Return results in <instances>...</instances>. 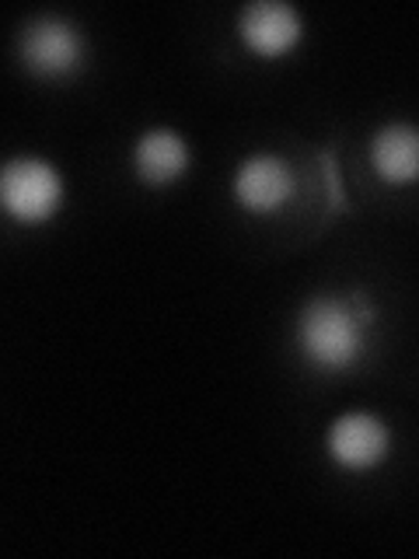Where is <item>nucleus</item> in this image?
<instances>
[{
	"label": "nucleus",
	"mask_w": 419,
	"mask_h": 559,
	"mask_svg": "<svg viewBox=\"0 0 419 559\" xmlns=\"http://www.w3.org/2000/svg\"><path fill=\"white\" fill-rule=\"evenodd\" d=\"M130 165L136 179H144L147 186H171L192 165L189 140L171 127H151L133 140Z\"/></svg>",
	"instance_id": "7"
},
{
	"label": "nucleus",
	"mask_w": 419,
	"mask_h": 559,
	"mask_svg": "<svg viewBox=\"0 0 419 559\" xmlns=\"http://www.w3.org/2000/svg\"><path fill=\"white\" fill-rule=\"evenodd\" d=\"M17 57L32 78L67 81L81 74L87 63V35L67 14L43 11L28 17L17 32Z\"/></svg>",
	"instance_id": "2"
},
{
	"label": "nucleus",
	"mask_w": 419,
	"mask_h": 559,
	"mask_svg": "<svg viewBox=\"0 0 419 559\" xmlns=\"http://www.w3.org/2000/svg\"><path fill=\"white\" fill-rule=\"evenodd\" d=\"M322 165V175H325V186H328V200L332 206H343V182H339V165L332 162V154H322L319 157Z\"/></svg>",
	"instance_id": "9"
},
{
	"label": "nucleus",
	"mask_w": 419,
	"mask_h": 559,
	"mask_svg": "<svg viewBox=\"0 0 419 559\" xmlns=\"http://www.w3.org/2000/svg\"><path fill=\"white\" fill-rule=\"evenodd\" d=\"M235 203L249 214H276L297 197V171L284 154L276 151H255L241 157L231 179Z\"/></svg>",
	"instance_id": "4"
},
{
	"label": "nucleus",
	"mask_w": 419,
	"mask_h": 559,
	"mask_svg": "<svg viewBox=\"0 0 419 559\" xmlns=\"http://www.w3.org/2000/svg\"><path fill=\"white\" fill-rule=\"evenodd\" d=\"M371 168L384 186L419 182V127L412 122H384L371 136Z\"/></svg>",
	"instance_id": "8"
},
{
	"label": "nucleus",
	"mask_w": 419,
	"mask_h": 559,
	"mask_svg": "<svg viewBox=\"0 0 419 559\" xmlns=\"http://www.w3.org/2000/svg\"><path fill=\"white\" fill-rule=\"evenodd\" d=\"M238 39L259 60H279L304 39V17L287 0H249L238 11Z\"/></svg>",
	"instance_id": "6"
},
{
	"label": "nucleus",
	"mask_w": 419,
	"mask_h": 559,
	"mask_svg": "<svg viewBox=\"0 0 419 559\" xmlns=\"http://www.w3.org/2000/svg\"><path fill=\"white\" fill-rule=\"evenodd\" d=\"M325 451L346 472H371L392 454V427L371 409H349L328 424Z\"/></svg>",
	"instance_id": "5"
},
{
	"label": "nucleus",
	"mask_w": 419,
	"mask_h": 559,
	"mask_svg": "<svg viewBox=\"0 0 419 559\" xmlns=\"http://www.w3.org/2000/svg\"><path fill=\"white\" fill-rule=\"evenodd\" d=\"M67 197L60 168L39 154H14L0 168V203L22 224H46L60 214Z\"/></svg>",
	"instance_id": "3"
},
{
	"label": "nucleus",
	"mask_w": 419,
	"mask_h": 559,
	"mask_svg": "<svg viewBox=\"0 0 419 559\" xmlns=\"http://www.w3.org/2000/svg\"><path fill=\"white\" fill-rule=\"evenodd\" d=\"M378 322V305L367 290L311 294L297 308L294 343L308 367L325 374H343L367 354V336Z\"/></svg>",
	"instance_id": "1"
}]
</instances>
